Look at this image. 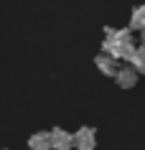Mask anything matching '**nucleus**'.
<instances>
[{
    "label": "nucleus",
    "instance_id": "obj_1",
    "mask_svg": "<svg viewBox=\"0 0 145 150\" xmlns=\"http://www.w3.org/2000/svg\"><path fill=\"white\" fill-rule=\"evenodd\" d=\"M135 43H137L135 31H130V28H112V25H105V38H102L99 51H105V54H110V56H115V59L125 61V59L132 54Z\"/></svg>",
    "mask_w": 145,
    "mask_h": 150
},
{
    "label": "nucleus",
    "instance_id": "obj_2",
    "mask_svg": "<svg viewBox=\"0 0 145 150\" xmlns=\"http://www.w3.org/2000/svg\"><path fill=\"white\" fill-rule=\"evenodd\" d=\"M97 148V127L81 125L76 132H71V150H94Z\"/></svg>",
    "mask_w": 145,
    "mask_h": 150
},
{
    "label": "nucleus",
    "instance_id": "obj_3",
    "mask_svg": "<svg viewBox=\"0 0 145 150\" xmlns=\"http://www.w3.org/2000/svg\"><path fill=\"white\" fill-rule=\"evenodd\" d=\"M112 79L117 81V87H120V89H132L137 81H140V74H137L127 61H125V64L120 61V66H117V71H115Z\"/></svg>",
    "mask_w": 145,
    "mask_h": 150
},
{
    "label": "nucleus",
    "instance_id": "obj_4",
    "mask_svg": "<svg viewBox=\"0 0 145 150\" xmlns=\"http://www.w3.org/2000/svg\"><path fill=\"white\" fill-rule=\"evenodd\" d=\"M94 66L99 69V74H102V76L112 79L115 71H117V66H120V59H115V56L105 54V51H99V54L94 56Z\"/></svg>",
    "mask_w": 145,
    "mask_h": 150
},
{
    "label": "nucleus",
    "instance_id": "obj_5",
    "mask_svg": "<svg viewBox=\"0 0 145 150\" xmlns=\"http://www.w3.org/2000/svg\"><path fill=\"white\" fill-rule=\"evenodd\" d=\"M51 150H71V132L64 127H51Z\"/></svg>",
    "mask_w": 145,
    "mask_h": 150
},
{
    "label": "nucleus",
    "instance_id": "obj_6",
    "mask_svg": "<svg viewBox=\"0 0 145 150\" xmlns=\"http://www.w3.org/2000/svg\"><path fill=\"white\" fill-rule=\"evenodd\" d=\"M28 150H51V135L48 130H38V132L28 135Z\"/></svg>",
    "mask_w": 145,
    "mask_h": 150
},
{
    "label": "nucleus",
    "instance_id": "obj_7",
    "mask_svg": "<svg viewBox=\"0 0 145 150\" xmlns=\"http://www.w3.org/2000/svg\"><path fill=\"white\" fill-rule=\"evenodd\" d=\"M125 61H127L130 66L137 71V74H143V71H145V48H143V43H135L132 54H130Z\"/></svg>",
    "mask_w": 145,
    "mask_h": 150
},
{
    "label": "nucleus",
    "instance_id": "obj_8",
    "mask_svg": "<svg viewBox=\"0 0 145 150\" xmlns=\"http://www.w3.org/2000/svg\"><path fill=\"white\" fill-rule=\"evenodd\" d=\"M127 28L130 31H143L145 28V5H135V8H132Z\"/></svg>",
    "mask_w": 145,
    "mask_h": 150
},
{
    "label": "nucleus",
    "instance_id": "obj_9",
    "mask_svg": "<svg viewBox=\"0 0 145 150\" xmlns=\"http://www.w3.org/2000/svg\"><path fill=\"white\" fill-rule=\"evenodd\" d=\"M0 150H5V148H0Z\"/></svg>",
    "mask_w": 145,
    "mask_h": 150
}]
</instances>
